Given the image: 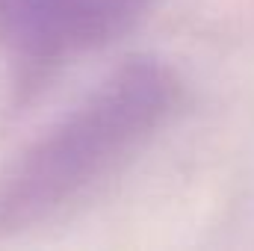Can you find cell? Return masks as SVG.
Returning <instances> with one entry per match:
<instances>
[{
    "label": "cell",
    "mask_w": 254,
    "mask_h": 251,
    "mask_svg": "<svg viewBox=\"0 0 254 251\" xmlns=\"http://www.w3.org/2000/svg\"><path fill=\"white\" fill-rule=\"evenodd\" d=\"M181 95L178 74L160 60L119 65L0 172V240L54 219L119 172L175 116Z\"/></svg>",
    "instance_id": "6da1fadb"
},
{
    "label": "cell",
    "mask_w": 254,
    "mask_h": 251,
    "mask_svg": "<svg viewBox=\"0 0 254 251\" xmlns=\"http://www.w3.org/2000/svg\"><path fill=\"white\" fill-rule=\"evenodd\" d=\"M154 0H0V48L42 77L71 57L127 36Z\"/></svg>",
    "instance_id": "7a4b0ae2"
}]
</instances>
